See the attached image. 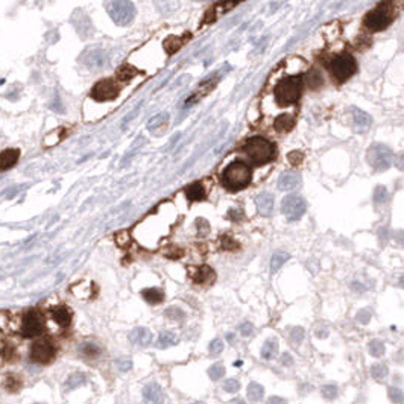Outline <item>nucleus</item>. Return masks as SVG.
<instances>
[{"mask_svg": "<svg viewBox=\"0 0 404 404\" xmlns=\"http://www.w3.org/2000/svg\"><path fill=\"white\" fill-rule=\"evenodd\" d=\"M251 169L245 161H234L222 174V183L226 189L237 192L245 189L251 181Z\"/></svg>", "mask_w": 404, "mask_h": 404, "instance_id": "f257e3e1", "label": "nucleus"}, {"mask_svg": "<svg viewBox=\"0 0 404 404\" xmlns=\"http://www.w3.org/2000/svg\"><path fill=\"white\" fill-rule=\"evenodd\" d=\"M395 17V4L393 0H384L377 8H374L365 17V26L371 31H381L387 28V25Z\"/></svg>", "mask_w": 404, "mask_h": 404, "instance_id": "f03ea898", "label": "nucleus"}, {"mask_svg": "<svg viewBox=\"0 0 404 404\" xmlns=\"http://www.w3.org/2000/svg\"><path fill=\"white\" fill-rule=\"evenodd\" d=\"M302 92V80L299 76H290L283 79L280 84H277L274 90V96L280 105H292L295 104Z\"/></svg>", "mask_w": 404, "mask_h": 404, "instance_id": "7ed1b4c3", "label": "nucleus"}, {"mask_svg": "<svg viewBox=\"0 0 404 404\" xmlns=\"http://www.w3.org/2000/svg\"><path fill=\"white\" fill-rule=\"evenodd\" d=\"M244 149L256 165H265L275 155V146L263 137L250 138Z\"/></svg>", "mask_w": 404, "mask_h": 404, "instance_id": "20e7f679", "label": "nucleus"}, {"mask_svg": "<svg viewBox=\"0 0 404 404\" xmlns=\"http://www.w3.org/2000/svg\"><path fill=\"white\" fill-rule=\"evenodd\" d=\"M327 67H329V71L336 83H344V80L351 77L353 73L356 71V61L351 55L341 53V55L332 58Z\"/></svg>", "mask_w": 404, "mask_h": 404, "instance_id": "39448f33", "label": "nucleus"}, {"mask_svg": "<svg viewBox=\"0 0 404 404\" xmlns=\"http://www.w3.org/2000/svg\"><path fill=\"white\" fill-rule=\"evenodd\" d=\"M108 13L117 25L128 26L135 17V7L129 0H114L108 7Z\"/></svg>", "mask_w": 404, "mask_h": 404, "instance_id": "423d86ee", "label": "nucleus"}, {"mask_svg": "<svg viewBox=\"0 0 404 404\" xmlns=\"http://www.w3.org/2000/svg\"><path fill=\"white\" fill-rule=\"evenodd\" d=\"M366 158L375 171H386L392 165V150L384 144H372L366 153Z\"/></svg>", "mask_w": 404, "mask_h": 404, "instance_id": "0eeeda50", "label": "nucleus"}, {"mask_svg": "<svg viewBox=\"0 0 404 404\" xmlns=\"http://www.w3.org/2000/svg\"><path fill=\"white\" fill-rule=\"evenodd\" d=\"M307 210V202L299 195H289L281 202V211L287 220L295 222L299 220Z\"/></svg>", "mask_w": 404, "mask_h": 404, "instance_id": "6e6552de", "label": "nucleus"}, {"mask_svg": "<svg viewBox=\"0 0 404 404\" xmlns=\"http://www.w3.org/2000/svg\"><path fill=\"white\" fill-rule=\"evenodd\" d=\"M44 330V320L37 311H28L22 319V329L20 333L25 338H34L41 335Z\"/></svg>", "mask_w": 404, "mask_h": 404, "instance_id": "1a4fd4ad", "label": "nucleus"}, {"mask_svg": "<svg viewBox=\"0 0 404 404\" xmlns=\"http://www.w3.org/2000/svg\"><path fill=\"white\" fill-rule=\"evenodd\" d=\"M120 93V89L117 84H114V80L111 79H104L101 83H98L95 86V89L92 90V98L99 101V102H104V101H113L119 96Z\"/></svg>", "mask_w": 404, "mask_h": 404, "instance_id": "9d476101", "label": "nucleus"}, {"mask_svg": "<svg viewBox=\"0 0 404 404\" xmlns=\"http://www.w3.org/2000/svg\"><path fill=\"white\" fill-rule=\"evenodd\" d=\"M55 356V347L49 341H40L32 345L31 350V357L37 363H47L53 359Z\"/></svg>", "mask_w": 404, "mask_h": 404, "instance_id": "9b49d317", "label": "nucleus"}, {"mask_svg": "<svg viewBox=\"0 0 404 404\" xmlns=\"http://www.w3.org/2000/svg\"><path fill=\"white\" fill-rule=\"evenodd\" d=\"M143 399H144V404H163L165 401L163 389L156 383L146 384L143 389Z\"/></svg>", "mask_w": 404, "mask_h": 404, "instance_id": "f8f14e48", "label": "nucleus"}, {"mask_svg": "<svg viewBox=\"0 0 404 404\" xmlns=\"http://www.w3.org/2000/svg\"><path fill=\"white\" fill-rule=\"evenodd\" d=\"M128 338H129L131 344H134L137 347H147L152 342V333L144 327H137V329L131 330Z\"/></svg>", "mask_w": 404, "mask_h": 404, "instance_id": "ddd939ff", "label": "nucleus"}, {"mask_svg": "<svg viewBox=\"0 0 404 404\" xmlns=\"http://www.w3.org/2000/svg\"><path fill=\"white\" fill-rule=\"evenodd\" d=\"M84 62L90 68H101L107 62V56L102 49H92L84 55Z\"/></svg>", "mask_w": 404, "mask_h": 404, "instance_id": "4468645a", "label": "nucleus"}, {"mask_svg": "<svg viewBox=\"0 0 404 404\" xmlns=\"http://www.w3.org/2000/svg\"><path fill=\"white\" fill-rule=\"evenodd\" d=\"M256 205H257L259 213L268 217L272 214V210H274V196L268 192H263L256 198Z\"/></svg>", "mask_w": 404, "mask_h": 404, "instance_id": "2eb2a0df", "label": "nucleus"}, {"mask_svg": "<svg viewBox=\"0 0 404 404\" xmlns=\"http://www.w3.org/2000/svg\"><path fill=\"white\" fill-rule=\"evenodd\" d=\"M192 278L196 284H211L216 280V274L210 266H201L192 272Z\"/></svg>", "mask_w": 404, "mask_h": 404, "instance_id": "dca6fc26", "label": "nucleus"}, {"mask_svg": "<svg viewBox=\"0 0 404 404\" xmlns=\"http://www.w3.org/2000/svg\"><path fill=\"white\" fill-rule=\"evenodd\" d=\"M52 319L61 327H68L71 322V313L65 305H56L50 310Z\"/></svg>", "mask_w": 404, "mask_h": 404, "instance_id": "f3484780", "label": "nucleus"}, {"mask_svg": "<svg viewBox=\"0 0 404 404\" xmlns=\"http://www.w3.org/2000/svg\"><path fill=\"white\" fill-rule=\"evenodd\" d=\"M299 175L295 174V172H284L280 175L278 178V189L280 190H284V192H289V190H293L299 186Z\"/></svg>", "mask_w": 404, "mask_h": 404, "instance_id": "a211bd4d", "label": "nucleus"}, {"mask_svg": "<svg viewBox=\"0 0 404 404\" xmlns=\"http://www.w3.org/2000/svg\"><path fill=\"white\" fill-rule=\"evenodd\" d=\"M20 152L17 149H5L0 152V171H8L11 169L17 161H19Z\"/></svg>", "mask_w": 404, "mask_h": 404, "instance_id": "6ab92c4d", "label": "nucleus"}, {"mask_svg": "<svg viewBox=\"0 0 404 404\" xmlns=\"http://www.w3.org/2000/svg\"><path fill=\"white\" fill-rule=\"evenodd\" d=\"M169 125V114H166V113H163V114H158V116H155V117H152L150 120H149V123H147V129L149 131H152V132H161V131H165L166 129V126Z\"/></svg>", "mask_w": 404, "mask_h": 404, "instance_id": "aec40b11", "label": "nucleus"}, {"mask_svg": "<svg viewBox=\"0 0 404 404\" xmlns=\"http://www.w3.org/2000/svg\"><path fill=\"white\" fill-rule=\"evenodd\" d=\"M177 344H178V335L174 332H161L158 336V341H156V347L161 350L174 347Z\"/></svg>", "mask_w": 404, "mask_h": 404, "instance_id": "412c9836", "label": "nucleus"}, {"mask_svg": "<svg viewBox=\"0 0 404 404\" xmlns=\"http://www.w3.org/2000/svg\"><path fill=\"white\" fill-rule=\"evenodd\" d=\"M293 123H295V119H293L292 114H283V116L275 119L274 128L278 132H287V131H290L293 128Z\"/></svg>", "mask_w": 404, "mask_h": 404, "instance_id": "4be33fe9", "label": "nucleus"}, {"mask_svg": "<svg viewBox=\"0 0 404 404\" xmlns=\"http://www.w3.org/2000/svg\"><path fill=\"white\" fill-rule=\"evenodd\" d=\"M278 354V342L277 339H268L262 348V357L265 360H272Z\"/></svg>", "mask_w": 404, "mask_h": 404, "instance_id": "5701e85b", "label": "nucleus"}, {"mask_svg": "<svg viewBox=\"0 0 404 404\" xmlns=\"http://www.w3.org/2000/svg\"><path fill=\"white\" fill-rule=\"evenodd\" d=\"M186 195L190 201H202L205 198V189L201 183H195L186 189Z\"/></svg>", "mask_w": 404, "mask_h": 404, "instance_id": "b1692460", "label": "nucleus"}, {"mask_svg": "<svg viewBox=\"0 0 404 404\" xmlns=\"http://www.w3.org/2000/svg\"><path fill=\"white\" fill-rule=\"evenodd\" d=\"M79 353L87 359H95L101 354V347L95 342H84L79 348Z\"/></svg>", "mask_w": 404, "mask_h": 404, "instance_id": "393cba45", "label": "nucleus"}, {"mask_svg": "<svg viewBox=\"0 0 404 404\" xmlns=\"http://www.w3.org/2000/svg\"><path fill=\"white\" fill-rule=\"evenodd\" d=\"M214 83H216V79H208V80H204V83L199 86V89L196 90V93L195 95H192V98L187 101V104H190V102H196L198 99H201L202 96H205L213 87H214Z\"/></svg>", "mask_w": 404, "mask_h": 404, "instance_id": "a878e982", "label": "nucleus"}, {"mask_svg": "<svg viewBox=\"0 0 404 404\" xmlns=\"http://www.w3.org/2000/svg\"><path fill=\"white\" fill-rule=\"evenodd\" d=\"M141 295H143V298H144L149 304H158V302L163 301V298H165V293L161 292L159 289H156V287L146 289V290L141 292Z\"/></svg>", "mask_w": 404, "mask_h": 404, "instance_id": "bb28decb", "label": "nucleus"}, {"mask_svg": "<svg viewBox=\"0 0 404 404\" xmlns=\"http://www.w3.org/2000/svg\"><path fill=\"white\" fill-rule=\"evenodd\" d=\"M290 259V256L287 253L278 251L271 257V272L275 274L277 271H280V268H283V265Z\"/></svg>", "mask_w": 404, "mask_h": 404, "instance_id": "cd10ccee", "label": "nucleus"}, {"mask_svg": "<svg viewBox=\"0 0 404 404\" xmlns=\"http://www.w3.org/2000/svg\"><path fill=\"white\" fill-rule=\"evenodd\" d=\"M247 393H248V398L251 399V401H260L262 398H263V395H265V389H263V386L262 384H259V383H256V381H253V383H250L248 384V389H247Z\"/></svg>", "mask_w": 404, "mask_h": 404, "instance_id": "c85d7f7f", "label": "nucleus"}, {"mask_svg": "<svg viewBox=\"0 0 404 404\" xmlns=\"http://www.w3.org/2000/svg\"><path fill=\"white\" fill-rule=\"evenodd\" d=\"M86 383H87V377H86L84 374L74 372V374H71V375L67 378L65 386H67V389H76V387L83 386V384H86Z\"/></svg>", "mask_w": 404, "mask_h": 404, "instance_id": "c756f323", "label": "nucleus"}, {"mask_svg": "<svg viewBox=\"0 0 404 404\" xmlns=\"http://www.w3.org/2000/svg\"><path fill=\"white\" fill-rule=\"evenodd\" d=\"M4 386L8 392H19L22 389V380L17 377V375H7L5 377V381H4Z\"/></svg>", "mask_w": 404, "mask_h": 404, "instance_id": "7c9ffc66", "label": "nucleus"}, {"mask_svg": "<svg viewBox=\"0 0 404 404\" xmlns=\"http://www.w3.org/2000/svg\"><path fill=\"white\" fill-rule=\"evenodd\" d=\"M353 116H354V123H356L357 126H360V128H366V126L371 125V117H369L365 111H362V110H359V108H354V110H353Z\"/></svg>", "mask_w": 404, "mask_h": 404, "instance_id": "2f4dec72", "label": "nucleus"}, {"mask_svg": "<svg viewBox=\"0 0 404 404\" xmlns=\"http://www.w3.org/2000/svg\"><path fill=\"white\" fill-rule=\"evenodd\" d=\"M137 73H138V71H137L134 67H131V65H123V67H120V68L117 70V77L122 80V83H126V80L132 79Z\"/></svg>", "mask_w": 404, "mask_h": 404, "instance_id": "473e14b6", "label": "nucleus"}, {"mask_svg": "<svg viewBox=\"0 0 404 404\" xmlns=\"http://www.w3.org/2000/svg\"><path fill=\"white\" fill-rule=\"evenodd\" d=\"M369 353L374 357H381L384 354V344L378 339H374L369 342Z\"/></svg>", "mask_w": 404, "mask_h": 404, "instance_id": "72a5a7b5", "label": "nucleus"}, {"mask_svg": "<svg viewBox=\"0 0 404 404\" xmlns=\"http://www.w3.org/2000/svg\"><path fill=\"white\" fill-rule=\"evenodd\" d=\"M208 375H210V378L211 380H220L223 375H225V366L222 365V363H214L213 366H210V369H208Z\"/></svg>", "mask_w": 404, "mask_h": 404, "instance_id": "f704fd0d", "label": "nucleus"}, {"mask_svg": "<svg viewBox=\"0 0 404 404\" xmlns=\"http://www.w3.org/2000/svg\"><path fill=\"white\" fill-rule=\"evenodd\" d=\"M305 83H307V86L311 87V89L320 86L322 77H320L319 71H317V70H311V71H308V74H307V77H305Z\"/></svg>", "mask_w": 404, "mask_h": 404, "instance_id": "c9c22d12", "label": "nucleus"}, {"mask_svg": "<svg viewBox=\"0 0 404 404\" xmlns=\"http://www.w3.org/2000/svg\"><path fill=\"white\" fill-rule=\"evenodd\" d=\"M387 395H389V399L393 402V404H401L404 402V393L401 389L398 387H389L387 389Z\"/></svg>", "mask_w": 404, "mask_h": 404, "instance_id": "e433bc0d", "label": "nucleus"}, {"mask_svg": "<svg viewBox=\"0 0 404 404\" xmlns=\"http://www.w3.org/2000/svg\"><path fill=\"white\" fill-rule=\"evenodd\" d=\"M387 198H389L387 190H386L383 186H378V187L375 189V192H374V202H375L377 205H381V204H384V202L387 201Z\"/></svg>", "mask_w": 404, "mask_h": 404, "instance_id": "4c0bfd02", "label": "nucleus"}, {"mask_svg": "<svg viewBox=\"0 0 404 404\" xmlns=\"http://www.w3.org/2000/svg\"><path fill=\"white\" fill-rule=\"evenodd\" d=\"M371 375H372V378H375V380H383V378L387 375V368H386L384 365L377 363V365H374V366L371 368Z\"/></svg>", "mask_w": 404, "mask_h": 404, "instance_id": "58836bf2", "label": "nucleus"}, {"mask_svg": "<svg viewBox=\"0 0 404 404\" xmlns=\"http://www.w3.org/2000/svg\"><path fill=\"white\" fill-rule=\"evenodd\" d=\"M320 392H322V396H324L326 399H330V401L338 396V387L335 384H326L320 389Z\"/></svg>", "mask_w": 404, "mask_h": 404, "instance_id": "ea45409f", "label": "nucleus"}, {"mask_svg": "<svg viewBox=\"0 0 404 404\" xmlns=\"http://www.w3.org/2000/svg\"><path fill=\"white\" fill-rule=\"evenodd\" d=\"M166 317L172 319V320H183L184 319V311L178 307H169L166 311H165Z\"/></svg>", "mask_w": 404, "mask_h": 404, "instance_id": "a19ab883", "label": "nucleus"}, {"mask_svg": "<svg viewBox=\"0 0 404 404\" xmlns=\"http://www.w3.org/2000/svg\"><path fill=\"white\" fill-rule=\"evenodd\" d=\"M238 387H240V383H238V380H235V378H228V380H225L223 384H222V389H223L225 392H228V393H234V392H237Z\"/></svg>", "mask_w": 404, "mask_h": 404, "instance_id": "79ce46f5", "label": "nucleus"}, {"mask_svg": "<svg viewBox=\"0 0 404 404\" xmlns=\"http://www.w3.org/2000/svg\"><path fill=\"white\" fill-rule=\"evenodd\" d=\"M304 336H305V332H304L302 327H295V329H292V332H290V341H292L295 345L301 344L302 339H304Z\"/></svg>", "mask_w": 404, "mask_h": 404, "instance_id": "37998d69", "label": "nucleus"}, {"mask_svg": "<svg viewBox=\"0 0 404 404\" xmlns=\"http://www.w3.org/2000/svg\"><path fill=\"white\" fill-rule=\"evenodd\" d=\"M222 350H223V342H222L220 339H214V341L210 342L208 351H210L211 356H217V354H220Z\"/></svg>", "mask_w": 404, "mask_h": 404, "instance_id": "c03bdc74", "label": "nucleus"}, {"mask_svg": "<svg viewBox=\"0 0 404 404\" xmlns=\"http://www.w3.org/2000/svg\"><path fill=\"white\" fill-rule=\"evenodd\" d=\"M222 248L223 250H228V251H234V250L238 248V245H237V241L232 240L229 235H223L222 237Z\"/></svg>", "mask_w": 404, "mask_h": 404, "instance_id": "a18cd8bd", "label": "nucleus"}, {"mask_svg": "<svg viewBox=\"0 0 404 404\" xmlns=\"http://www.w3.org/2000/svg\"><path fill=\"white\" fill-rule=\"evenodd\" d=\"M116 366H117L120 371L126 372V371H129V369L132 368V362H131L128 357H120V359L116 360Z\"/></svg>", "mask_w": 404, "mask_h": 404, "instance_id": "49530a36", "label": "nucleus"}, {"mask_svg": "<svg viewBox=\"0 0 404 404\" xmlns=\"http://www.w3.org/2000/svg\"><path fill=\"white\" fill-rule=\"evenodd\" d=\"M356 319H357V322H360V324L366 326L368 322L371 320V313H369L366 308H363V310L357 311V314H356Z\"/></svg>", "mask_w": 404, "mask_h": 404, "instance_id": "de8ad7c7", "label": "nucleus"}, {"mask_svg": "<svg viewBox=\"0 0 404 404\" xmlns=\"http://www.w3.org/2000/svg\"><path fill=\"white\" fill-rule=\"evenodd\" d=\"M196 228H198V234L199 235H207L208 231H210V225L204 219H198L196 220Z\"/></svg>", "mask_w": 404, "mask_h": 404, "instance_id": "09e8293b", "label": "nucleus"}, {"mask_svg": "<svg viewBox=\"0 0 404 404\" xmlns=\"http://www.w3.org/2000/svg\"><path fill=\"white\" fill-rule=\"evenodd\" d=\"M238 330H240V335H241V336H245V338H247V336H251V335H253L254 327H253L251 322H244V324L240 326Z\"/></svg>", "mask_w": 404, "mask_h": 404, "instance_id": "8fccbe9b", "label": "nucleus"}, {"mask_svg": "<svg viewBox=\"0 0 404 404\" xmlns=\"http://www.w3.org/2000/svg\"><path fill=\"white\" fill-rule=\"evenodd\" d=\"M241 0H220L219 2V7L223 10L222 13H225V11H228L229 8H232V7H235L237 4H240Z\"/></svg>", "mask_w": 404, "mask_h": 404, "instance_id": "3c124183", "label": "nucleus"}, {"mask_svg": "<svg viewBox=\"0 0 404 404\" xmlns=\"http://www.w3.org/2000/svg\"><path fill=\"white\" fill-rule=\"evenodd\" d=\"M116 241H117V244H119L120 247H126V245H128V241H129V234L125 232V231L119 232V234L116 235Z\"/></svg>", "mask_w": 404, "mask_h": 404, "instance_id": "603ef678", "label": "nucleus"}, {"mask_svg": "<svg viewBox=\"0 0 404 404\" xmlns=\"http://www.w3.org/2000/svg\"><path fill=\"white\" fill-rule=\"evenodd\" d=\"M289 159H290L292 165H298L299 161L302 159V153L301 152H290L289 153Z\"/></svg>", "mask_w": 404, "mask_h": 404, "instance_id": "864d4df0", "label": "nucleus"}, {"mask_svg": "<svg viewBox=\"0 0 404 404\" xmlns=\"http://www.w3.org/2000/svg\"><path fill=\"white\" fill-rule=\"evenodd\" d=\"M280 362H281L283 366H290V365L293 363V359H292V356H290L289 353H284V354L281 356Z\"/></svg>", "mask_w": 404, "mask_h": 404, "instance_id": "5fc2aeb1", "label": "nucleus"}, {"mask_svg": "<svg viewBox=\"0 0 404 404\" xmlns=\"http://www.w3.org/2000/svg\"><path fill=\"white\" fill-rule=\"evenodd\" d=\"M4 356H5V359H7V360H13V359H14V356H16V351H14V348H13V347H5V350H4Z\"/></svg>", "mask_w": 404, "mask_h": 404, "instance_id": "6e6d98bb", "label": "nucleus"}, {"mask_svg": "<svg viewBox=\"0 0 404 404\" xmlns=\"http://www.w3.org/2000/svg\"><path fill=\"white\" fill-rule=\"evenodd\" d=\"M287 401L281 396H277V395H272L269 399H268V404H286Z\"/></svg>", "mask_w": 404, "mask_h": 404, "instance_id": "4d7b16f0", "label": "nucleus"}, {"mask_svg": "<svg viewBox=\"0 0 404 404\" xmlns=\"http://www.w3.org/2000/svg\"><path fill=\"white\" fill-rule=\"evenodd\" d=\"M395 166H396L399 171H404V153L396 155V158H395Z\"/></svg>", "mask_w": 404, "mask_h": 404, "instance_id": "13d9d810", "label": "nucleus"}, {"mask_svg": "<svg viewBox=\"0 0 404 404\" xmlns=\"http://www.w3.org/2000/svg\"><path fill=\"white\" fill-rule=\"evenodd\" d=\"M351 289H353V290H356V292H363L366 287H365V286H362V283H359V281H354V283H353V286H351Z\"/></svg>", "mask_w": 404, "mask_h": 404, "instance_id": "bf43d9fd", "label": "nucleus"}, {"mask_svg": "<svg viewBox=\"0 0 404 404\" xmlns=\"http://www.w3.org/2000/svg\"><path fill=\"white\" fill-rule=\"evenodd\" d=\"M395 240L398 241L399 245H404V231H398L395 234Z\"/></svg>", "mask_w": 404, "mask_h": 404, "instance_id": "052dcab7", "label": "nucleus"}, {"mask_svg": "<svg viewBox=\"0 0 404 404\" xmlns=\"http://www.w3.org/2000/svg\"><path fill=\"white\" fill-rule=\"evenodd\" d=\"M229 404H247V402L244 399H240V398H234V399L229 401Z\"/></svg>", "mask_w": 404, "mask_h": 404, "instance_id": "680f3d73", "label": "nucleus"}, {"mask_svg": "<svg viewBox=\"0 0 404 404\" xmlns=\"http://www.w3.org/2000/svg\"><path fill=\"white\" fill-rule=\"evenodd\" d=\"M380 232H381V240L386 241V238H387V229H386V228H381Z\"/></svg>", "mask_w": 404, "mask_h": 404, "instance_id": "e2e57ef3", "label": "nucleus"}, {"mask_svg": "<svg viewBox=\"0 0 404 404\" xmlns=\"http://www.w3.org/2000/svg\"><path fill=\"white\" fill-rule=\"evenodd\" d=\"M229 216H231L232 219H238V217H241V216H240L237 211H231V213H229Z\"/></svg>", "mask_w": 404, "mask_h": 404, "instance_id": "0e129e2a", "label": "nucleus"}, {"mask_svg": "<svg viewBox=\"0 0 404 404\" xmlns=\"http://www.w3.org/2000/svg\"><path fill=\"white\" fill-rule=\"evenodd\" d=\"M226 339H228V342H231V344H232V342L235 341L234 335H226Z\"/></svg>", "mask_w": 404, "mask_h": 404, "instance_id": "69168bd1", "label": "nucleus"}, {"mask_svg": "<svg viewBox=\"0 0 404 404\" xmlns=\"http://www.w3.org/2000/svg\"><path fill=\"white\" fill-rule=\"evenodd\" d=\"M399 286L404 287V275H401V278H399Z\"/></svg>", "mask_w": 404, "mask_h": 404, "instance_id": "338daca9", "label": "nucleus"}, {"mask_svg": "<svg viewBox=\"0 0 404 404\" xmlns=\"http://www.w3.org/2000/svg\"><path fill=\"white\" fill-rule=\"evenodd\" d=\"M192 404H205V402H192Z\"/></svg>", "mask_w": 404, "mask_h": 404, "instance_id": "774afa93", "label": "nucleus"}]
</instances>
